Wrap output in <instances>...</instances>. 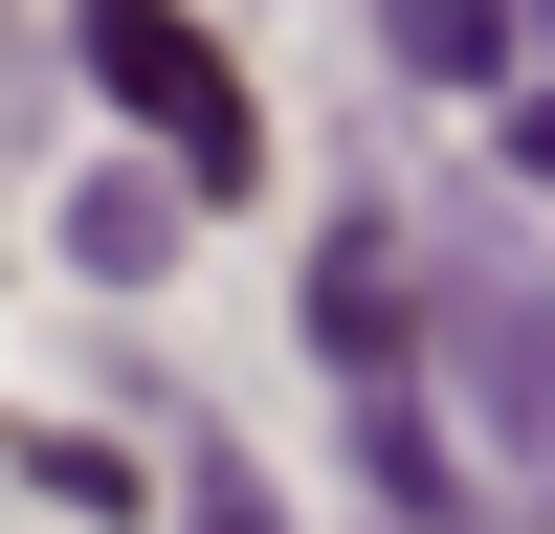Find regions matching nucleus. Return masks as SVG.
I'll use <instances>...</instances> for the list:
<instances>
[{"label": "nucleus", "mask_w": 555, "mask_h": 534, "mask_svg": "<svg viewBox=\"0 0 555 534\" xmlns=\"http://www.w3.org/2000/svg\"><path fill=\"white\" fill-rule=\"evenodd\" d=\"M67 67L112 89V112L156 134L201 201H245V178H267V112H245V67L201 44V0H89V23H67Z\"/></svg>", "instance_id": "nucleus-1"}, {"label": "nucleus", "mask_w": 555, "mask_h": 534, "mask_svg": "<svg viewBox=\"0 0 555 534\" xmlns=\"http://www.w3.org/2000/svg\"><path fill=\"white\" fill-rule=\"evenodd\" d=\"M311 356L334 379H423V245L400 223H311Z\"/></svg>", "instance_id": "nucleus-3"}, {"label": "nucleus", "mask_w": 555, "mask_h": 534, "mask_svg": "<svg viewBox=\"0 0 555 534\" xmlns=\"http://www.w3.org/2000/svg\"><path fill=\"white\" fill-rule=\"evenodd\" d=\"M67 267H89V290H156V267H178V156L156 178H89V201H67Z\"/></svg>", "instance_id": "nucleus-6"}, {"label": "nucleus", "mask_w": 555, "mask_h": 534, "mask_svg": "<svg viewBox=\"0 0 555 534\" xmlns=\"http://www.w3.org/2000/svg\"><path fill=\"white\" fill-rule=\"evenodd\" d=\"M533 23H555V0H533Z\"/></svg>", "instance_id": "nucleus-9"}, {"label": "nucleus", "mask_w": 555, "mask_h": 534, "mask_svg": "<svg viewBox=\"0 0 555 534\" xmlns=\"http://www.w3.org/2000/svg\"><path fill=\"white\" fill-rule=\"evenodd\" d=\"M512 178H533V201H555V89H512Z\"/></svg>", "instance_id": "nucleus-8"}, {"label": "nucleus", "mask_w": 555, "mask_h": 534, "mask_svg": "<svg viewBox=\"0 0 555 534\" xmlns=\"http://www.w3.org/2000/svg\"><path fill=\"white\" fill-rule=\"evenodd\" d=\"M378 44L423 89H512V44H533V0H378Z\"/></svg>", "instance_id": "nucleus-5"}, {"label": "nucleus", "mask_w": 555, "mask_h": 534, "mask_svg": "<svg viewBox=\"0 0 555 534\" xmlns=\"http://www.w3.org/2000/svg\"><path fill=\"white\" fill-rule=\"evenodd\" d=\"M533 490H555V468H533Z\"/></svg>", "instance_id": "nucleus-10"}, {"label": "nucleus", "mask_w": 555, "mask_h": 534, "mask_svg": "<svg viewBox=\"0 0 555 534\" xmlns=\"http://www.w3.org/2000/svg\"><path fill=\"white\" fill-rule=\"evenodd\" d=\"M178 534H267V468H245V445H201V468H178Z\"/></svg>", "instance_id": "nucleus-7"}, {"label": "nucleus", "mask_w": 555, "mask_h": 534, "mask_svg": "<svg viewBox=\"0 0 555 534\" xmlns=\"http://www.w3.org/2000/svg\"><path fill=\"white\" fill-rule=\"evenodd\" d=\"M423 356H467V445H512V468H555V267H512V245H444L423 267Z\"/></svg>", "instance_id": "nucleus-2"}, {"label": "nucleus", "mask_w": 555, "mask_h": 534, "mask_svg": "<svg viewBox=\"0 0 555 534\" xmlns=\"http://www.w3.org/2000/svg\"><path fill=\"white\" fill-rule=\"evenodd\" d=\"M356 490H378L400 534H467V468H444V423H423V379H356Z\"/></svg>", "instance_id": "nucleus-4"}]
</instances>
